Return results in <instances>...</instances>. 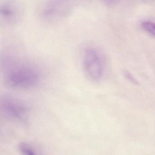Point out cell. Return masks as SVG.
<instances>
[{"mask_svg":"<svg viewBox=\"0 0 155 155\" xmlns=\"http://www.w3.org/2000/svg\"><path fill=\"white\" fill-rule=\"evenodd\" d=\"M4 79L6 84L18 90H30L40 84L42 75L38 68L25 62L4 60Z\"/></svg>","mask_w":155,"mask_h":155,"instance_id":"cell-1","label":"cell"},{"mask_svg":"<svg viewBox=\"0 0 155 155\" xmlns=\"http://www.w3.org/2000/svg\"><path fill=\"white\" fill-rule=\"evenodd\" d=\"M2 113L8 119L24 124L28 120L29 107L21 99L14 96L4 94L0 100Z\"/></svg>","mask_w":155,"mask_h":155,"instance_id":"cell-2","label":"cell"},{"mask_svg":"<svg viewBox=\"0 0 155 155\" xmlns=\"http://www.w3.org/2000/svg\"><path fill=\"white\" fill-rule=\"evenodd\" d=\"M82 64L84 73L91 80L98 81L103 77V63L100 54L95 48H85L83 53Z\"/></svg>","mask_w":155,"mask_h":155,"instance_id":"cell-3","label":"cell"},{"mask_svg":"<svg viewBox=\"0 0 155 155\" xmlns=\"http://www.w3.org/2000/svg\"><path fill=\"white\" fill-rule=\"evenodd\" d=\"M22 4L16 0H5L0 6V23L4 26L17 24L23 15Z\"/></svg>","mask_w":155,"mask_h":155,"instance_id":"cell-4","label":"cell"},{"mask_svg":"<svg viewBox=\"0 0 155 155\" xmlns=\"http://www.w3.org/2000/svg\"><path fill=\"white\" fill-rule=\"evenodd\" d=\"M76 2V0H48L43 7V18L47 20L62 18L70 12Z\"/></svg>","mask_w":155,"mask_h":155,"instance_id":"cell-5","label":"cell"},{"mask_svg":"<svg viewBox=\"0 0 155 155\" xmlns=\"http://www.w3.org/2000/svg\"><path fill=\"white\" fill-rule=\"evenodd\" d=\"M18 149L22 155H38L33 147L27 142L20 143L18 145Z\"/></svg>","mask_w":155,"mask_h":155,"instance_id":"cell-6","label":"cell"},{"mask_svg":"<svg viewBox=\"0 0 155 155\" xmlns=\"http://www.w3.org/2000/svg\"><path fill=\"white\" fill-rule=\"evenodd\" d=\"M142 25L146 31L155 36V23L151 21L144 22Z\"/></svg>","mask_w":155,"mask_h":155,"instance_id":"cell-7","label":"cell"},{"mask_svg":"<svg viewBox=\"0 0 155 155\" xmlns=\"http://www.w3.org/2000/svg\"><path fill=\"white\" fill-rule=\"evenodd\" d=\"M124 74L126 78L132 84H134L136 85H138L139 84V82L130 73V72L128 71H125Z\"/></svg>","mask_w":155,"mask_h":155,"instance_id":"cell-8","label":"cell"},{"mask_svg":"<svg viewBox=\"0 0 155 155\" xmlns=\"http://www.w3.org/2000/svg\"><path fill=\"white\" fill-rule=\"evenodd\" d=\"M102 1L107 5H113L117 3L118 0H102Z\"/></svg>","mask_w":155,"mask_h":155,"instance_id":"cell-9","label":"cell"}]
</instances>
